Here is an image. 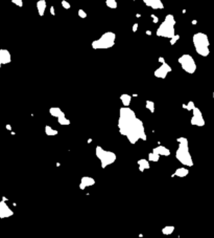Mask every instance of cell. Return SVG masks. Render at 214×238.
I'll use <instances>...</instances> for the list:
<instances>
[{"label":"cell","instance_id":"cell-1","mask_svg":"<svg viewBox=\"0 0 214 238\" xmlns=\"http://www.w3.org/2000/svg\"><path fill=\"white\" fill-rule=\"evenodd\" d=\"M118 126H119L120 132L125 135L129 141L133 144L140 139L146 140L142 122L137 119L134 111L129 108H121Z\"/></svg>","mask_w":214,"mask_h":238},{"label":"cell","instance_id":"cell-2","mask_svg":"<svg viewBox=\"0 0 214 238\" xmlns=\"http://www.w3.org/2000/svg\"><path fill=\"white\" fill-rule=\"evenodd\" d=\"M192 41H193L194 48H195L196 53H198L199 56L207 57V56L210 54V49H209L210 42L206 34L196 33L195 35H193Z\"/></svg>","mask_w":214,"mask_h":238},{"label":"cell","instance_id":"cell-3","mask_svg":"<svg viewBox=\"0 0 214 238\" xmlns=\"http://www.w3.org/2000/svg\"><path fill=\"white\" fill-rule=\"evenodd\" d=\"M174 25H176L174 17L173 15H167L165 17L164 21L160 24L159 29L157 30V36L171 39L176 35L174 34Z\"/></svg>","mask_w":214,"mask_h":238},{"label":"cell","instance_id":"cell-4","mask_svg":"<svg viewBox=\"0 0 214 238\" xmlns=\"http://www.w3.org/2000/svg\"><path fill=\"white\" fill-rule=\"evenodd\" d=\"M115 39H116V36H115L114 33L107 32V33L103 34V35L101 36L99 39L93 41L92 44H91V46L94 49L111 48V47L115 44Z\"/></svg>","mask_w":214,"mask_h":238},{"label":"cell","instance_id":"cell-5","mask_svg":"<svg viewBox=\"0 0 214 238\" xmlns=\"http://www.w3.org/2000/svg\"><path fill=\"white\" fill-rule=\"evenodd\" d=\"M179 142H180V146H179L178 151H177V158H178L179 161L182 162L183 164L191 166V165H192V159H191L189 151H188L187 140L182 138V139H179Z\"/></svg>","mask_w":214,"mask_h":238},{"label":"cell","instance_id":"cell-6","mask_svg":"<svg viewBox=\"0 0 214 238\" xmlns=\"http://www.w3.org/2000/svg\"><path fill=\"white\" fill-rule=\"evenodd\" d=\"M179 63L181 64L182 68L184 69L186 72L188 74H193L194 71H196V64L194 59L192 58V56L185 54L181 56L179 58Z\"/></svg>","mask_w":214,"mask_h":238},{"label":"cell","instance_id":"cell-7","mask_svg":"<svg viewBox=\"0 0 214 238\" xmlns=\"http://www.w3.org/2000/svg\"><path fill=\"white\" fill-rule=\"evenodd\" d=\"M96 154L98 158H100L101 163H103V166H106V165H110L111 163H113L116 158L114 153L110 152V151H105L103 149H101L100 147H97L96 149Z\"/></svg>","mask_w":214,"mask_h":238},{"label":"cell","instance_id":"cell-8","mask_svg":"<svg viewBox=\"0 0 214 238\" xmlns=\"http://www.w3.org/2000/svg\"><path fill=\"white\" fill-rule=\"evenodd\" d=\"M170 71H171V67L166 62H164L159 68L155 71V76H156L157 78H160V79H164V78H166V76L168 75V72Z\"/></svg>","mask_w":214,"mask_h":238},{"label":"cell","instance_id":"cell-9","mask_svg":"<svg viewBox=\"0 0 214 238\" xmlns=\"http://www.w3.org/2000/svg\"><path fill=\"white\" fill-rule=\"evenodd\" d=\"M191 124L196 125V126L205 125V121H204V117L202 116V112L199 111V109L196 107L193 109V117L192 119H191Z\"/></svg>","mask_w":214,"mask_h":238},{"label":"cell","instance_id":"cell-10","mask_svg":"<svg viewBox=\"0 0 214 238\" xmlns=\"http://www.w3.org/2000/svg\"><path fill=\"white\" fill-rule=\"evenodd\" d=\"M12 61L10 52L7 49H0V67L2 64H7Z\"/></svg>","mask_w":214,"mask_h":238},{"label":"cell","instance_id":"cell-11","mask_svg":"<svg viewBox=\"0 0 214 238\" xmlns=\"http://www.w3.org/2000/svg\"><path fill=\"white\" fill-rule=\"evenodd\" d=\"M144 1V3L147 5V7H150L151 8H154V10H161V8H163V3L161 0H143Z\"/></svg>","mask_w":214,"mask_h":238},{"label":"cell","instance_id":"cell-12","mask_svg":"<svg viewBox=\"0 0 214 238\" xmlns=\"http://www.w3.org/2000/svg\"><path fill=\"white\" fill-rule=\"evenodd\" d=\"M37 8H38V13L40 16H43L46 10V1L45 0H39L37 2Z\"/></svg>","mask_w":214,"mask_h":238},{"label":"cell","instance_id":"cell-13","mask_svg":"<svg viewBox=\"0 0 214 238\" xmlns=\"http://www.w3.org/2000/svg\"><path fill=\"white\" fill-rule=\"evenodd\" d=\"M154 152L158 153V154H161V155H169V150L167 149V148L163 147V146H159L158 148H156V149L154 150Z\"/></svg>","mask_w":214,"mask_h":238},{"label":"cell","instance_id":"cell-14","mask_svg":"<svg viewBox=\"0 0 214 238\" xmlns=\"http://www.w3.org/2000/svg\"><path fill=\"white\" fill-rule=\"evenodd\" d=\"M50 113H51L53 117H57L58 119H60V117L65 116V114L63 113V111H61V109L57 108V107H53V108L50 109Z\"/></svg>","mask_w":214,"mask_h":238},{"label":"cell","instance_id":"cell-15","mask_svg":"<svg viewBox=\"0 0 214 238\" xmlns=\"http://www.w3.org/2000/svg\"><path fill=\"white\" fill-rule=\"evenodd\" d=\"M121 101L124 106H129V103H131V97L129 94H123V96H121Z\"/></svg>","mask_w":214,"mask_h":238},{"label":"cell","instance_id":"cell-16","mask_svg":"<svg viewBox=\"0 0 214 238\" xmlns=\"http://www.w3.org/2000/svg\"><path fill=\"white\" fill-rule=\"evenodd\" d=\"M106 3L110 8H116L117 7V2L116 0H106Z\"/></svg>","mask_w":214,"mask_h":238},{"label":"cell","instance_id":"cell-17","mask_svg":"<svg viewBox=\"0 0 214 238\" xmlns=\"http://www.w3.org/2000/svg\"><path fill=\"white\" fill-rule=\"evenodd\" d=\"M45 129H46V133L48 134V135H55V134L58 133L57 130H53L51 127H49V126H46Z\"/></svg>","mask_w":214,"mask_h":238},{"label":"cell","instance_id":"cell-18","mask_svg":"<svg viewBox=\"0 0 214 238\" xmlns=\"http://www.w3.org/2000/svg\"><path fill=\"white\" fill-rule=\"evenodd\" d=\"M146 107L150 109L151 112H154V110H155V105H154L153 102H151V101H147V102H146Z\"/></svg>","mask_w":214,"mask_h":238},{"label":"cell","instance_id":"cell-19","mask_svg":"<svg viewBox=\"0 0 214 238\" xmlns=\"http://www.w3.org/2000/svg\"><path fill=\"white\" fill-rule=\"evenodd\" d=\"M184 107H185L186 109H188V110H193V109L195 108V106H194L193 102H189V103H188L187 106L184 105Z\"/></svg>","mask_w":214,"mask_h":238},{"label":"cell","instance_id":"cell-20","mask_svg":"<svg viewBox=\"0 0 214 238\" xmlns=\"http://www.w3.org/2000/svg\"><path fill=\"white\" fill-rule=\"evenodd\" d=\"M180 39V36L179 35H174L173 38H171V40H170V44L171 45H173L174 43H177V41H178Z\"/></svg>","mask_w":214,"mask_h":238},{"label":"cell","instance_id":"cell-21","mask_svg":"<svg viewBox=\"0 0 214 238\" xmlns=\"http://www.w3.org/2000/svg\"><path fill=\"white\" fill-rule=\"evenodd\" d=\"M62 5H63V7L66 8V10H69V8L71 7V5L69 4V2H67L66 0H63V1H62Z\"/></svg>","mask_w":214,"mask_h":238},{"label":"cell","instance_id":"cell-22","mask_svg":"<svg viewBox=\"0 0 214 238\" xmlns=\"http://www.w3.org/2000/svg\"><path fill=\"white\" fill-rule=\"evenodd\" d=\"M12 2L14 4L18 5V7H20L23 5V1H22V0H12Z\"/></svg>","mask_w":214,"mask_h":238},{"label":"cell","instance_id":"cell-23","mask_svg":"<svg viewBox=\"0 0 214 238\" xmlns=\"http://www.w3.org/2000/svg\"><path fill=\"white\" fill-rule=\"evenodd\" d=\"M78 16H80L81 18H86V17H87V14H86L85 11H83V10H78Z\"/></svg>","mask_w":214,"mask_h":238},{"label":"cell","instance_id":"cell-24","mask_svg":"<svg viewBox=\"0 0 214 238\" xmlns=\"http://www.w3.org/2000/svg\"><path fill=\"white\" fill-rule=\"evenodd\" d=\"M139 163H140V165H142L143 167H145V168H147V167H148L147 162H146V161H140Z\"/></svg>","mask_w":214,"mask_h":238},{"label":"cell","instance_id":"cell-25","mask_svg":"<svg viewBox=\"0 0 214 238\" xmlns=\"http://www.w3.org/2000/svg\"><path fill=\"white\" fill-rule=\"evenodd\" d=\"M151 18H153V22H154V23H157V22L159 21V18L156 17L155 15H151Z\"/></svg>","mask_w":214,"mask_h":238},{"label":"cell","instance_id":"cell-26","mask_svg":"<svg viewBox=\"0 0 214 238\" xmlns=\"http://www.w3.org/2000/svg\"><path fill=\"white\" fill-rule=\"evenodd\" d=\"M137 30H138V23H135L133 25V32H136Z\"/></svg>","mask_w":214,"mask_h":238},{"label":"cell","instance_id":"cell-27","mask_svg":"<svg viewBox=\"0 0 214 238\" xmlns=\"http://www.w3.org/2000/svg\"><path fill=\"white\" fill-rule=\"evenodd\" d=\"M50 14H51V15H55V7H50Z\"/></svg>","mask_w":214,"mask_h":238},{"label":"cell","instance_id":"cell-28","mask_svg":"<svg viewBox=\"0 0 214 238\" xmlns=\"http://www.w3.org/2000/svg\"><path fill=\"white\" fill-rule=\"evenodd\" d=\"M213 97H214V94H213Z\"/></svg>","mask_w":214,"mask_h":238}]
</instances>
